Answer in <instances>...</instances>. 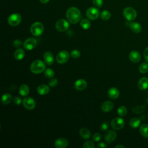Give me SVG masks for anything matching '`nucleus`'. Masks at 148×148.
Wrapping results in <instances>:
<instances>
[{
    "label": "nucleus",
    "instance_id": "obj_1",
    "mask_svg": "<svg viewBox=\"0 0 148 148\" xmlns=\"http://www.w3.org/2000/svg\"><path fill=\"white\" fill-rule=\"evenodd\" d=\"M66 17L69 23L76 24L80 20L82 15L80 10L77 8L71 7L66 11Z\"/></svg>",
    "mask_w": 148,
    "mask_h": 148
},
{
    "label": "nucleus",
    "instance_id": "obj_2",
    "mask_svg": "<svg viewBox=\"0 0 148 148\" xmlns=\"http://www.w3.org/2000/svg\"><path fill=\"white\" fill-rule=\"evenodd\" d=\"M46 64L40 60L34 61L30 65L31 71L35 74H39L44 71L46 69Z\"/></svg>",
    "mask_w": 148,
    "mask_h": 148
},
{
    "label": "nucleus",
    "instance_id": "obj_3",
    "mask_svg": "<svg viewBox=\"0 0 148 148\" xmlns=\"http://www.w3.org/2000/svg\"><path fill=\"white\" fill-rule=\"evenodd\" d=\"M43 25L40 22H35L33 23L30 28L31 33L35 36H39L41 35L43 32Z\"/></svg>",
    "mask_w": 148,
    "mask_h": 148
},
{
    "label": "nucleus",
    "instance_id": "obj_4",
    "mask_svg": "<svg viewBox=\"0 0 148 148\" xmlns=\"http://www.w3.org/2000/svg\"><path fill=\"white\" fill-rule=\"evenodd\" d=\"M123 15L128 21H131L136 18L137 13L134 8L131 7H127L123 10Z\"/></svg>",
    "mask_w": 148,
    "mask_h": 148
},
{
    "label": "nucleus",
    "instance_id": "obj_5",
    "mask_svg": "<svg viewBox=\"0 0 148 148\" xmlns=\"http://www.w3.org/2000/svg\"><path fill=\"white\" fill-rule=\"evenodd\" d=\"M21 21V16L19 13H13L8 18V23L11 26H17Z\"/></svg>",
    "mask_w": 148,
    "mask_h": 148
},
{
    "label": "nucleus",
    "instance_id": "obj_6",
    "mask_svg": "<svg viewBox=\"0 0 148 148\" xmlns=\"http://www.w3.org/2000/svg\"><path fill=\"white\" fill-rule=\"evenodd\" d=\"M55 27L56 29L60 32H64L66 31L69 27V24L68 21H67L65 19H60L58 20L56 24Z\"/></svg>",
    "mask_w": 148,
    "mask_h": 148
},
{
    "label": "nucleus",
    "instance_id": "obj_7",
    "mask_svg": "<svg viewBox=\"0 0 148 148\" xmlns=\"http://www.w3.org/2000/svg\"><path fill=\"white\" fill-rule=\"evenodd\" d=\"M69 58V54L66 50L60 51L56 56V60L58 63L63 64L68 61Z\"/></svg>",
    "mask_w": 148,
    "mask_h": 148
},
{
    "label": "nucleus",
    "instance_id": "obj_8",
    "mask_svg": "<svg viewBox=\"0 0 148 148\" xmlns=\"http://www.w3.org/2000/svg\"><path fill=\"white\" fill-rule=\"evenodd\" d=\"M125 125V121L121 117H116L111 121L112 127L116 130H120L122 129Z\"/></svg>",
    "mask_w": 148,
    "mask_h": 148
},
{
    "label": "nucleus",
    "instance_id": "obj_9",
    "mask_svg": "<svg viewBox=\"0 0 148 148\" xmlns=\"http://www.w3.org/2000/svg\"><path fill=\"white\" fill-rule=\"evenodd\" d=\"M99 14V10L94 7L89 8L86 11V16L87 17L91 20H96Z\"/></svg>",
    "mask_w": 148,
    "mask_h": 148
},
{
    "label": "nucleus",
    "instance_id": "obj_10",
    "mask_svg": "<svg viewBox=\"0 0 148 148\" xmlns=\"http://www.w3.org/2000/svg\"><path fill=\"white\" fill-rule=\"evenodd\" d=\"M23 104L25 108L28 110H32L35 108L36 102L31 97H26L23 100Z\"/></svg>",
    "mask_w": 148,
    "mask_h": 148
},
{
    "label": "nucleus",
    "instance_id": "obj_11",
    "mask_svg": "<svg viewBox=\"0 0 148 148\" xmlns=\"http://www.w3.org/2000/svg\"><path fill=\"white\" fill-rule=\"evenodd\" d=\"M37 45L36 39L34 38H29L27 39L23 43V47L28 50H31L34 49Z\"/></svg>",
    "mask_w": 148,
    "mask_h": 148
},
{
    "label": "nucleus",
    "instance_id": "obj_12",
    "mask_svg": "<svg viewBox=\"0 0 148 148\" xmlns=\"http://www.w3.org/2000/svg\"><path fill=\"white\" fill-rule=\"evenodd\" d=\"M87 86V83L86 80L83 79H79L77 80L74 84V87L78 91H82L84 90Z\"/></svg>",
    "mask_w": 148,
    "mask_h": 148
},
{
    "label": "nucleus",
    "instance_id": "obj_13",
    "mask_svg": "<svg viewBox=\"0 0 148 148\" xmlns=\"http://www.w3.org/2000/svg\"><path fill=\"white\" fill-rule=\"evenodd\" d=\"M68 145V141L65 138H57L54 142V146L57 148H65Z\"/></svg>",
    "mask_w": 148,
    "mask_h": 148
},
{
    "label": "nucleus",
    "instance_id": "obj_14",
    "mask_svg": "<svg viewBox=\"0 0 148 148\" xmlns=\"http://www.w3.org/2000/svg\"><path fill=\"white\" fill-rule=\"evenodd\" d=\"M117 137L116 132L113 130H109L106 132L104 136L105 140L108 143H111L113 142Z\"/></svg>",
    "mask_w": 148,
    "mask_h": 148
},
{
    "label": "nucleus",
    "instance_id": "obj_15",
    "mask_svg": "<svg viewBox=\"0 0 148 148\" xmlns=\"http://www.w3.org/2000/svg\"><path fill=\"white\" fill-rule=\"evenodd\" d=\"M43 60L46 65H51L54 62V56L51 52L46 51L43 55Z\"/></svg>",
    "mask_w": 148,
    "mask_h": 148
},
{
    "label": "nucleus",
    "instance_id": "obj_16",
    "mask_svg": "<svg viewBox=\"0 0 148 148\" xmlns=\"http://www.w3.org/2000/svg\"><path fill=\"white\" fill-rule=\"evenodd\" d=\"M108 95L110 98L112 99H116L119 97L120 92L116 87H112L108 90Z\"/></svg>",
    "mask_w": 148,
    "mask_h": 148
},
{
    "label": "nucleus",
    "instance_id": "obj_17",
    "mask_svg": "<svg viewBox=\"0 0 148 148\" xmlns=\"http://www.w3.org/2000/svg\"><path fill=\"white\" fill-rule=\"evenodd\" d=\"M129 58L132 62L134 63H137L140 61L141 57L140 53L138 51L136 50H132L130 52L129 54Z\"/></svg>",
    "mask_w": 148,
    "mask_h": 148
},
{
    "label": "nucleus",
    "instance_id": "obj_18",
    "mask_svg": "<svg viewBox=\"0 0 148 148\" xmlns=\"http://www.w3.org/2000/svg\"><path fill=\"white\" fill-rule=\"evenodd\" d=\"M113 108V103L109 101L103 102L101 106V109L104 112H109L111 111Z\"/></svg>",
    "mask_w": 148,
    "mask_h": 148
},
{
    "label": "nucleus",
    "instance_id": "obj_19",
    "mask_svg": "<svg viewBox=\"0 0 148 148\" xmlns=\"http://www.w3.org/2000/svg\"><path fill=\"white\" fill-rule=\"evenodd\" d=\"M37 92L41 95L47 94L50 91V87L46 84H40L37 87Z\"/></svg>",
    "mask_w": 148,
    "mask_h": 148
},
{
    "label": "nucleus",
    "instance_id": "obj_20",
    "mask_svg": "<svg viewBox=\"0 0 148 148\" xmlns=\"http://www.w3.org/2000/svg\"><path fill=\"white\" fill-rule=\"evenodd\" d=\"M138 88L141 90H145L148 88V78L143 77L140 78L138 83Z\"/></svg>",
    "mask_w": 148,
    "mask_h": 148
},
{
    "label": "nucleus",
    "instance_id": "obj_21",
    "mask_svg": "<svg viewBox=\"0 0 148 148\" xmlns=\"http://www.w3.org/2000/svg\"><path fill=\"white\" fill-rule=\"evenodd\" d=\"M14 57L17 60H21L24 58L25 56V52L23 49L18 48L15 50L13 54Z\"/></svg>",
    "mask_w": 148,
    "mask_h": 148
},
{
    "label": "nucleus",
    "instance_id": "obj_22",
    "mask_svg": "<svg viewBox=\"0 0 148 148\" xmlns=\"http://www.w3.org/2000/svg\"><path fill=\"white\" fill-rule=\"evenodd\" d=\"M20 94L23 97H26L29 92V88L28 85L23 84L20 86L18 90Z\"/></svg>",
    "mask_w": 148,
    "mask_h": 148
},
{
    "label": "nucleus",
    "instance_id": "obj_23",
    "mask_svg": "<svg viewBox=\"0 0 148 148\" xmlns=\"http://www.w3.org/2000/svg\"><path fill=\"white\" fill-rule=\"evenodd\" d=\"M80 136L84 139H88L91 136V132L86 128H82L79 131Z\"/></svg>",
    "mask_w": 148,
    "mask_h": 148
},
{
    "label": "nucleus",
    "instance_id": "obj_24",
    "mask_svg": "<svg viewBox=\"0 0 148 148\" xmlns=\"http://www.w3.org/2000/svg\"><path fill=\"white\" fill-rule=\"evenodd\" d=\"M129 26L131 29L135 33H139L142 30L141 25L137 22H131L130 23Z\"/></svg>",
    "mask_w": 148,
    "mask_h": 148
},
{
    "label": "nucleus",
    "instance_id": "obj_25",
    "mask_svg": "<svg viewBox=\"0 0 148 148\" xmlns=\"http://www.w3.org/2000/svg\"><path fill=\"white\" fill-rule=\"evenodd\" d=\"M12 99V95L9 93L4 94L1 98V102L4 105H7L9 103Z\"/></svg>",
    "mask_w": 148,
    "mask_h": 148
},
{
    "label": "nucleus",
    "instance_id": "obj_26",
    "mask_svg": "<svg viewBox=\"0 0 148 148\" xmlns=\"http://www.w3.org/2000/svg\"><path fill=\"white\" fill-rule=\"evenodd\" d=\"M130 125L134 128H138L140 124V120L137 117H133L130 121Z\"/></svg>",
    "mask_w": 148,
    "mask_h": 148
},
{
    "label": "nucleus",
    "instance_id": "obj_27",
    "mask_svg": "<svg viewBox=\"0 0 148 148\" xmlns=\"http://www.w3.org/2000/svg\"><path fill=\"white\" fill-rule=\"evenodd\" d=\"M139 132L143 137L148 138V124H142L140 127Z\"/></svg>",
    "mask_w": 148,
    "mask_h": 148
},
{
    "label": "nucleus",
    "instance_id": "obj_28",
    "mask_svg": "<svg viewBox=\"0 0 148 148\" xmlns=\"http://www.w3.org/2000/svg\"><path fill=\"white\" fill-rule=\"evenodd\" d=\"M80 24L81 27L84 29H88L91 27V22L87 18H83Z\"/></svg>",
    "mask_w": 148,
    "mask_h": 148
},
{
    "label": "nucleus",
    "instance_id": "obj_29",
    "mask_svg": "<svg viewBox=\"0 0 148 148\" xmlns=\"http://www.w3.org/2000/svg\"><path fill=\"white\" fill-rule=\"evenodd\" d=\"M111 17V13L108 10H103L100 14V17L103 20H108Z\"/></svg>",
    "mask_w": 148,
    "mask_h": 148
},
{
    "label": "nucleus",
    "instance_id": "obj_30",
    "mask_svg": "<svg viewBox=\"0 0 148 148\" xmlns=\"http://www.w3.org/2000/svg\"><path fill=\"white\" fill-rule=\"evenodd\" d=\"M44 75H45V77H46L47 78L51 79V78L53 77V76H54V72L51 68H47V69H45V70Z\"/></svg>",
    "mask_w": 148,
    "mask_h": 148
},
{
    "label": "nucleus",
    "instance_id": "obj_31",
    "mask_svg": "<svg viewBox=\"0 0 148 148\" xmlns=\"http://www.w3.org/2000/svg\"><path fill=\"white\" fill-rule=\"evenodd\" d=\"M139 71L142 73H146L148 71V64L146 62L142 63L139 66Z\"/></svg>",
    "mask_w": 148,
    "mask_h": 148
},
{
    "label": "nucleus",
    "instance_id": "obj_32",
    "mask_svg": "<svg viewBox=\"0 0 148 148\" xmlns=\"http://www.w3.org/2000/svg\"><path fill=\"white\" fill-rule=\"evenodd\" d=\"M127 113V109L124 106H120L117 109V113L120 116H124Z\"/></svg>",
    "mask_w": 148,
    "mask_h": 148
},
{
    "label": "nucleus",
    "instance_id": "obj_33",
    "mask_svg": "<svg viewBox=\"0 0 148 148\" xmlns=\"http://www.w3.org/2000/svg\"><path fill=\"white\" fill-rule=\"evenodd\" d=\"M71 57L72 58H74V59H77L78 58L80 57V51L77 50V49H74V50H72L71 52V54H70Z\"/></svg>",
    "mask_w": 148,
    "mask_h": 148
},
{
    "label": "nucleus",
    "instance_id": "obj_34",
    "mask_svg": "<svg viewBox=\"0 0 148 148\" xmlns=\"http://www.w3.org/2000/svg\"><path fill=\"white\" fill-rule=\"evenodd\" d=\"M83 147L84 148H94L95 147V145L94 143H93L92 141L91 140H87L86 142H85L83 145Z\"/></svg>",
    "mask_w": 148,
    "mask_h": 148
},
{
    "label": "nucleus",
    "instance_id": "obj_35",
    "mask_svg": "<svg viewBox=\"0 0 148 148\" xmlns=\"http://www.w3.org/2000/svg\"><path fill=\"white\" fill-rule=\"evenodd\" d=\"M58 84V80L56 78H51V79L49 80V85L50 87H55Z\"/></svg>",
    "mask_w": 148,
    "mask_h": 148
},
{
    "label": "nucleus",
    "instance_id": "obj_36",
    "mask_svg": "<svg viewBox=\"0 0 148 148\" xmlns=\"http://www.w3.org/2000/svg\"><path fill=\"white\" fill-rule=\"evenodd\" d=\"M13 45L14 47L18 48L22 45V41L20 39H16L13 42Z\"/></svg>",
    "mask_w": 148,
    "mask_h": 148
},
{
    "label": "nucleus",
    "instance_id": "obj_37",
    "mask_svg": "<svg viewBox=\"0 0 148 148\" xmlns=\"http://www.w3.org/2000/svg\"><path fill=\"white\" fill-rule=\"evenodd\" d=\"M101 139V135L100 133H95L92 136V140L94 142H98Z\"/></svg>",
    "mask_w": 148,
    "mask_h": 148
},
{
    "label": "nucleus",
    "instance_id": "obj_38",
    "mask_svg": "<svg viewBox=\"0 0 148 148\" xmlns=\"http://www.w3.org/2000/svg\"><path fill=\"white\" fill-rule=\"evenodd\" d=\"M94 5L98 8L101 7L103 5V0H92Z\"/></svg>",
    "mask_w": 148,
    "mask_h": 148
},
{
    "label": "nucleus",
    "instance_id": "obj_39",
    "mask_svg": "<svg viewBox=\"0 0 148 148\" xmlns=\"http://www.w3.org/2000/svg\"><path fill=\"white\" fill-rule=\"evenodd\" d=\"M13 103L15 105H20L21 103H23V101L21 99V98L19 97H15L13 99Z\"/></svg>",
    "mask_w": 148,
    "mask_h": 148
},
{
    "label": "nucleus",
    "instance_id": "obj_40",
    "mask_svg": "<svg viewBox=\"0 0 148 148\" xmlns=\"http://www.w3.org/2000/svg\"><path fill=\"white\" fill-rule=\"evenodd\" d=\"M109 127V125H108V123H106V122H103L101 124V126H100V128L101 130L102 131H106L108 130Z\"/></svg>",
    "mask_w": 148,
    "mask_h": 148
},
{
    "label": "nucleus",
    "instance_id": "obj_41",
    "mask_svg": "<svg viewBox=\"0 0 148 148\" xmlns=\"http://www.w3.org/2000/svg\"><path fill=\"white\" fill-rule=\"evenodd\" d=\"M143 56H144V58L146 60V61L148 62V47H146L143 52Z\"/></svg>",
    "mask_w": 148,
    "mask_h": 148
},
{
    "label": "nucleus",
    "instance_id": "obj_42",
    "mask_svg": "<svg viewBox=\"0 0 148 148\" xmlns=\"http://www.w3.org/2000/svg\"><path fill=\"white\" fill-rule=\"evenodd\" d=\"M97 147L98 148H103V147H107V145L103 142H100L98 143L97 145Z\"/></svg>",
    "mask_w": 148,
    "mask_h": 148
},
{
    "label": "nucleus",
    "instance_id": "obj_43",
    "mask_svg": "<svg viewBox=\"0 0 148 148\" xmlns=\"http://www.w3.org/2000/svg\"><path fill=\"white\" fill-rule=\"evenodd\" d=\"M50 0H40V2L42 3H47Z\"/></svg>",
    "mask_w": 148,
    "mask_h": 148
},
{
    "label": "nucleus",
    "instance_id": "obj_44",
    "mask_svg": "<svg viewBox=\"0 0 148 148\" xmlns=\"http://www.w3.org/2000/svg\"><path fill=\"white\" fill-rule=\"evenodd\" d=\"M117 147H122V148H124V146H123V145H117L115 146V148H117Z\"/></svg>",
    "mask_w": 148,
    "mask_h": 148
}]
</instances>
